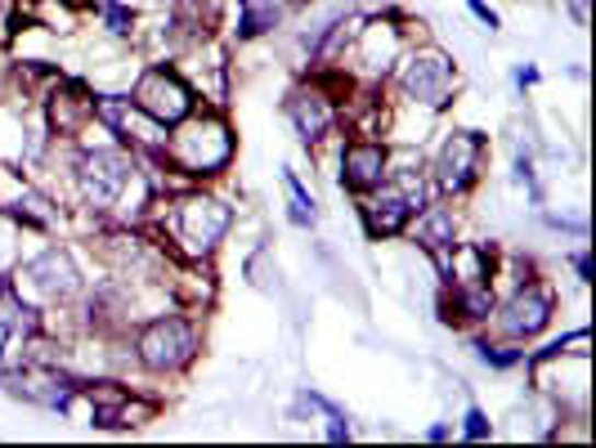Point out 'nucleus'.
<instances>
[{
    "mask_svg": "<svg viewBox=\"0 0 596 448\" xmlns=\"http://www.w3.org/2000/svg\"><path fill=\"white\" fill-rule=\"evenodd\" d=\"M570 10H574V23L587 27V0H570Z\"/></svg>",
    "mask_w": 596,
    "mask_h": 448,
    "instance_id": "22",
    "label": "nucleus"
},
{
    "mask_svg": "<svg viewBox=\"0 0 596 448\" xmlns=\"http://www.w3.org/2000/svg\"><path fill=\"white\" fill-rule=\"evenodd\" d=\"M130 104L144 113V117H153L158 126H175L193 113V90L184 85L180 72L171 68H148L139 81H135V94H130Z\"/></svg>",
    "mask_w": 596,
    "mask_h": 448,
    "instance_id": "4",
    "label": "nucleus"
},
{
    "mask_svg": "<svg viewBox=\"0 0 596 448\" xmlns=\"http://www.w3.org/2000/svg\"><path fill=\"white\" fill-rule=\"evenodd\" d=\"M0 207H5L10 216H19L23 225H36V229L55 225V207H49L41 193H32V188H27L19 175H10V171H0Z\"/></svg>",
    "mask_w": 596,
    "mask_h": 448,
    "instance_id": "13",
    "label": "nucleus"
},
{
    "mask_svg": "<svg viewBox=\"0 0 596 448\" xmlns=\"http://www.w3.org/2000/svg\"><path fill=\"white\" fill-rule=\"evenodd\" d=\"M278 0H242V19H238V36L252 41V36H265L274 23H278Z\"/></svg>",
    "mask_w": 596,
    "mask_h": 448,
    "instance_id": "16",
    "label": "nucleus"
},
{
    "mask_svg": "<svg viewBox=\"0 0 596 448\" xmlns=\"http://www.w3.org/2000/svg\"><path fill=\"white\" fill-rule=\"evenodd\" d=\"M426 439H431V444H439V439H449V426H431V430H426Z\"/></svg>",
    "mask_w": 596,
    "mask_h": 448,
    "instance_id": "24",
    "label": "nucleus"
},
{
    "mask_svg": "<svg viewBox=\"0 0 596 448\" xmlns=\"http://www.w3.org/2000/svg\"><path fill=\"white\" fill-rule=\"evenodd\" d=\"M287 5H310V0H287Z\"/></svg>",
    "mask_w": 596,
    "mask_h": 448,
    "instance_id": "27",
    "label": "nucleus"
},
{
    "mask_svg": "<svg viewBox=\"0 0 596 448\" xmlns=\"http://www.w3.org/2000/svg\"><path fill=\"white\" fill-rule=\"evenodd\" d=\"M49 117H55V130H59V135H77V130L94 117V99H90L81 85H68L64 94H55Z\"/></svg>",
    "mask_w": 596,
    "mask_h": 448,
    "instance_id": "14",
    "label": "nucleus"
},
{
    "mask_svg": "<svg viewBox=\"0 0 596 448\" xmlns=\"http://www.w3.org/2000/svg\"><path fill=\"white\" fill-rule=\"evenodd\" d=\"M574 269H578V278H583V283H592V256H578V261H574Z\"/></svg>",
    "mask_w": 596,
    "mask_h": 448,
    "instance_id": "23",
    "label": "nucleus"
},
{
    "mask_svg": "<svg viewBox=\"0 0 596 448\" xmlns=\"http://www.w3.org/2000/svg\"><path fill=\"white\" fill-rule=\"evenodd\" d=\"M197 351V336H193V323L180 319V314H167V319H153L144 323L139 336H135V355L148 372H175L193 359Z\"/></svg>",
    "mask_w": 596,
    "mask_h": 448,
    "instance_id": "3",
    "label": "nucleus"
},
{
    "mask_svg": "<svg viewBox=\"0 0 596 448\" xmlns=\"http://www.w3.org/2000/svg\"><path fill=\"white\" fill-rule=\"evenodd\" d=\"M480 158H484V139L475 130H454L444 139L439 158H435V184L444 197H462L475 175H480Z\"/></svg>",
    "mask_w": 596,
    "mask_h": 448,
    "instance_id": "7",
    "label": "nucleus"
},
{
    "mask_svg": "<svg viewBox=\"0 0 596 448\" xmlns=\"http://www.w3.org/2000/svg\"><path fill=\"white\" fill-rule=\"evenodd\" d=\"M475 351L489 368H516L525 359V351H516V345H475Z\"/></svg>",
    "mask_w": 596,
    "mask_h": 448,
    "instance_id": "18",
    "label": "nucleus"
},
{
    "mask_svg": "<svg viewBox=\"0 0 596 448\" xmlns=\"http://www.w3.org/2000/svg\"><path fill=\"white\" fill-rule=\"evenodd\" d=\"M171 162L188 175H216L233 158V135L220 117H184L171 135Z\"/></svg>",
    "mask_w": 596,
    "mask_h": 448,
    "instance_id": "1",
    "label": "nucleus"
},
{
    "mask_svg": "<svg viewBox=\"0 0 596 448\" xmlns=\"http://www.w3.org/2000/svg\"><path fill=\"white\" fill-rule=\"evenodd\" d=\"M104 23H108L113 36H126L130 32V10L117 5V0H104Z\"/></svg>",
    "mask_w": 596,
    "mask_h": 448,
    "instance_id": "19",
    "label": "nucleus"
},
{
    "mask_svg": "<svg viewBox=\"0 0 596 448\" xmlns=\"http://www.w3.org/2000/svg\"><path fill=\"white\" fill-rule=\"evenodd\" d=\"M454 59L444 55V49H417V55L404 59V72H400V85L409 99H417V104L426 108H444L454 94Z\"/></svg>",
    "mask_w": 596,
    "mask_h": 448,
    "instance_id": "5",
    "label": "nucleus"
},
{
    "mask_svg": "<svg viewBox=\"0 0 596 448\" xmlns=\"http://www.w3.org/2000/svg\"><path fill=\"white\" fill-rule=\"evenodd\" d=\"M467 10H471V14H475V19L484 23V27H489V32H493V27H498V14H493V10L484 5V0H467Z\"/></svg>",
    "mask_w": 596,
    "mask_h": 448,
    "instance_id": "21",
    "label": "nucleus"
},
{
    "mask_svg": "<svg viewBox=\"0 0 596 448\" xmlns=\"http://www.w3.org/2000/svg\"><path fill=\"white\" fill-rule=\"evenodd\" d=\"M390 171V153H386V143L377 139H355V143H345V153H341V180L345 188H355V193H368L386 180Z\"/></svg>",
    "mask_w": 596,
    "mask_h": 448,
    "instance_id": "11",
    "label": "nucleus"
},
{
    "mask_svg": "<svg viewBox=\"0 0 596 448\" xmlns=\"http://www.w3.org/2000/svg\"><path fill=\"white\" fill-rule=\"evenodd\" d=\"M77 287H81V278L64 252H41L36 261H27L19 269V283H14L19 296H32V301H45V306L68 301V296H77Z\"/></svg>",
    "mask_w": 596,
    "mask_h": 448,
    "instance_id": "8",
    "label": "nucleus"
},
{
    "mask_svg": "<svg viewBox=\"0 0 596 448\" xmlns=\"http://www.w3.org/2000/svg\"><path fill=\"white\" fill-rule=\"evenodd\" d=\"M417 242L426 246V252H444V246H454V211L449 207H422Z\"/></svg>",
    "mask_w": 596,
    "mask_h": 448,
    "instance_id": "15",
    "label": "nucleus"
},
{
    "mask_svg": "<svg viewBox=\"0 0 596 448\" xmlns=\"http://www.w3.org/2000/svg\"><path fill=\"white\" fill-rule=\"evenodd\" d=\"M130 158L122 148H94L81 158V193L90 207H117L130 188Z\"/></svg>",
    "mask_w": 596,
    "mask_h": 448,
    "instance_id": "6",
    "label": "nucleus"
},
{
    "mask_svg": "<svg viewBox=\"0 0 596 448\" xmlns=\"http://www.w3.org/2000/svg\"><path fill=\"white\" fill-rule=\"evenodd\" d=\"M10 336H14V332H10L5 323H0V355H5V341H10Z\"/></svg>",
    "mask_w": 596,
    "mask_h": 448,
    "instance_id": "26",
    "label": "nucleus"
},
{
    "mask_svg": "<svg viewBox=\"0 0 596 448\" xmlns=\"http://www.w3.org/2000/svg\"><path fill=\"white\" fill-rule=\"evenodd\" d=\"M368 193H373V188H368ZM359 216H364V225H368V233H373V238H390V233H400L417 211H413V203H409V197H404L400 188L381 180V184H377V193L359 203Z\"/></svg>",
    "mask_w": 596,
    "mask_h": 448,
    "instance_id": "10",
    "label": "nucleus"
},
{
    "mask_svg": "<svg viewBox=\"0 0 596 448\" xmlns=\"http://www.w3.org/2000/svg\"><path fill=\"white\" fill-rule=\"evenodd\" d=\"M283 184H287V193H291V225H314L319 220V211H314V197L301 188V180H296L291 171H283Z\"/></svg>",
    "mask_w": 596,
    "mask_h": 448,
    "instance_id": "17",
    "label": "nucleus"
},
{
    "mask_svg": "<svg viewBox=\"0 0 596 448\" xmlns=\"http://www.w3.org/2000/svg\"><path fill=\"white\" fill-rule=\"evenodd\" d=\"M516 81H520V85H534V81H538V72H534V68H520V72H516Z\"/></svg>",
    "mask_w": 596,
    "mask_h": 448,
    "instance_id": "25",
    "label": "nucleus"
},
{
    "mask_svg": "<svg viewBox=\"0 0 596 448\" xmlns=\"http://www.w3.org/2000/svg\"><path fill=\"white\" fill-rule=\"evenodd\" d=\"M287 117H291V126H296V135H301L306 148L319 143L332 130V122H336L332 104H328L319 90H291L287 94Z\"/></svg>",
    "mask_w": 596,
    "mask_h": 448,
    "instance_id": "12",
    "label": "nucleus"
},
{
    "mask_svg": "<svg viewBox=\"0 0 596 448\" xmlns=\"http://www.w3.org/2000/svg\"><path fill=\"white\" fill-rule=\"evenodd\" d=\"M233 211L220 203V197H203V193H188L171 207V229L175 238L188 246L193 256H207L220 246V238L229 233Z\"/></svg>",
    "mask_w": 596,
    "mask_h": 448,
    "instance_id": "2",
    "label": "nucleus"
},
{
    "mask_svg": "<svg viewBox=\"0 0 596 448\" xmlns=\"http://www.w3.org/2000/svg\"><path fill=\"white\" fill-rule=\"evenodd\" d=\"M548 323H552V291H548V287H534V283H525V287L512 296L507 310H503V319H498V328H503L512 341H529V336H538Z\"/></svg>",
    "mask_w": 596,
    "mask_h": 448,
    "instance_id": "9",
    "label": "nucleus"
},
{
    "mask_svg": "<svg viewBox=\"0 0 596 448\" xmlns=\"http://www.w3.org/2000/svg\"><path fill=\"white\" fill-rule=\"evenodd\" d=\"M462 435H467V439H484V435H493V426H489V417H484L480 409H467V417H462Z\"/></svg>",
    "mask_w": 596,
    "mask_h": 448,
    "instance_id": "20",
    "label": "nucleus"
}]
</instances>
